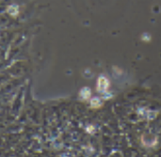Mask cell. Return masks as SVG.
<instances>
[{
    "instance_id": "obj_1",
    "label": "cell",
    "mask_w": 161,
    "mask_h": 157,
    "mask_svg": "<svg viewBox=\"0 0 161 157\" xmlns=\"http://www.w3.org/2000/svg\"><path fill=\"white\" fill-rule=\"evenodd\" d=\"M107 86H108V83H107V81H106V79L105 77H102V78L99 79L98 87H99L100 90H102V91L106 90V89L107 88Z\"/></svg>"
}]
</instances>
